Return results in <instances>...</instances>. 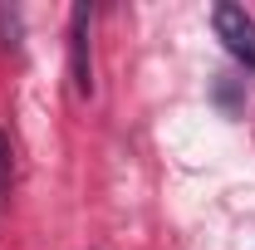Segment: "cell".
Returning <instances> with one entry per match:
<instances>
[{
    "instance_id": "cell-1",
    "label": "cell",
    "mask_w": 255,
    "mask_h": 250,
    "mask_svg": "<svg viewBox=\"0 0 255 250\" xmlns=\"http://www.w3.org/2000/svg\"><path fill=\"white\" fill-rule=\"evenodd\" d=\"M69 79L79 98L94 94V10L89 5L69 10Z\"/></svg>"
},
{
    "instance_id": "cell-2",
    "label": "cell",
    "mask_w": 255,
    "mask_h": 250,
    "mask_svg": "<svg viewBox=\"0 0 255 250\" xmlns=\"http://www.w3.org/2000/svg\"><path fill=\"white\" fill-rule=\"evenodd\" d=\"M211 25H216V39L226 44V54L241 59L246 69H255V15H246V5L221 0L211 10Z\"/></svg>"
},
{
    "instance_id": "cell-3",
    "label": "cell",
    "mask_w": 255,
    "mask_h": 250,
    "mask_svg": "<svg viewBox=\"0 0 255 250\" xmlns=\"http://www.w3.org/2000/svg\"><path fill=\"white\" fill-rule=\"evenodd\" d=\"M0 49H20V10L0 5Z\"/></svg>"
},
{
    "instance_id": "cell-4",
    "label": "cell",
    "mask_w": 255,
    "mask_h": 250,
    "mask_svg": "<svg viewBox=\"0 0 255 250\" xmlns=\"http://www.w3.org/2000/svg\"><path fill=\"white\" fill-rule=\"evenodd\" d=\"M5 191H10V137L0 132V201H5Z\"/></svg>"
}]
</instances>
